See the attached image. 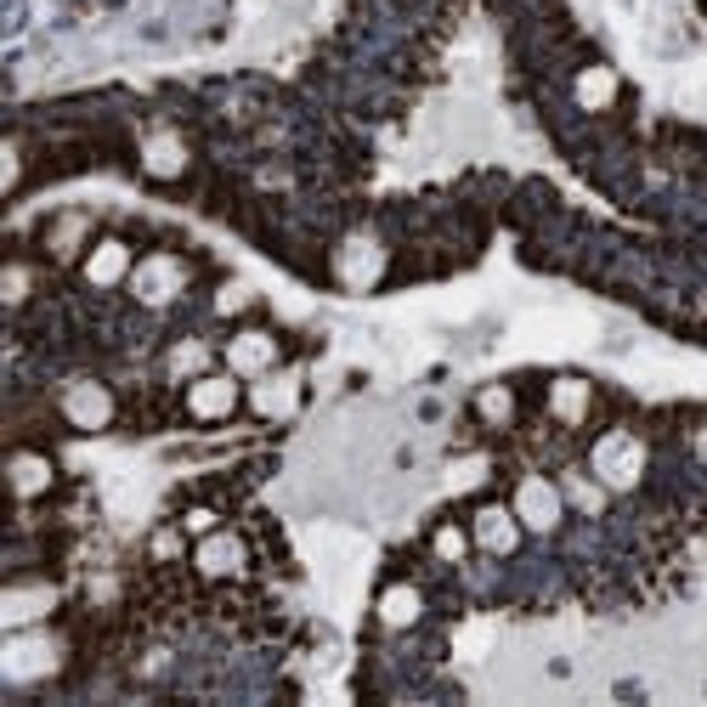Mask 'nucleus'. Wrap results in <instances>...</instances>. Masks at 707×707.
Listing matches in <instances>:
<instances>
[{
	"label": "nucleus",
	"mask_w": 707,
	"mask_h": 707,
	"mask_svg": "<svg viewBox=\"0 0 707 707\" xmlns=\"http://www.w3.org/2000/svg\"><path fill=\"white\" fill-rule=\"evenodd\" d=\"M640 469H645V447H640L629 431H611V436L594 442V476H600L605 487H634Z\"/></svg>",
	"instance_id": "f257e3e1"
},
{
	"label": "nucleus",
	"mask_w": 707,
	"mask_h": 707,
	"mask_svg": "<svg viewBox=\"0 0 707 707\" xmlns=\"http://www.w3.org/2000/svg\"><path fill=\"white\" fill-rule=\"evenodd\" d=\"M187 413L204 419V424H221L239 413V373H199V380H187Z\"/></svg>",
	"instance_id": "f03ea898"
},
{
	"label": "nucleus",
	"mask_w": 707,
	"mask_h": 707,
	"mask_svg": "<svg viewBox=\"0 0 707 707\" xmlns=\"http://www.w3.org/2000/svg\"><path fill=\"white\" fill-rule=\"evenodd\" d=\"M193 566L204 578H244L250 572V544L239 538V532H204L199 538V549H193Z\"/></svg>",
	"instance_id": "7ed1b4c3"
},
{
	"label": "nucleus",
	"mask_w": 707,
	"mask_h": 707,
	"mask_svg": "<svg viewBox=\"0 0 707 707\" xmlns=\"http://www.w3.org/2000/svg\"><path fill=\"white\" fill-rule=\"evenodd\" d=\"M509 509L521 515V527H527V532H555V527H560L566 498H560V487H555V482L527 476L521 487H515V504H509Z\"/></svg>",
	"instance_id": "20e7f679"
},
{
	"label": "nucleus",
	"mask_w": 707,
	"mask_h": 707,
	"mask_svg": "<svg viewBox=\"0 0 707 707\" xmlns=\"http://www.w3.org/2000/svg\"><path fill=\"white\" fill-rule=\"evenodd\" d=\"M63 419L74 431H103V424H114V391L103 380H74L63 391Z\"/></svg>",
	"instance_id": "39448f33"
},
{
	"label": "nucleus",
	"mask_w": 707,
	"mask_h": 707,
	"mask_svg": "<svg viewBox=\"0 0 707 707\" xmlns=\"http://www.w3.org/2000/svg\"><path fill=\"white\" fill-rule=\"evenodd\" d=\"M521 515H515L509 504H482L476 521H469V538H476V549L487 555H515V544H521Z\"/></svg>",
	"instance_id": "423d86ee"
},
{
	"label": "nucleus",
	"mask_w": 707,
	"mask_h": 707,
	"mask_svg": "<svg viewBox=\"0 0 707 707\" xmlns=\"http://www.w3.org/2000/svg\"><path fill=\"white\" fill-rule=\"evenodd\" d=\"M226 368L239 373V380H261V373L277 368V340L266 328H239V335L226 340Z\"/></svg>",
	"instance_id": "0eeeda50"
},
{
	"label": "nucleus",
	"mask_w": 707,
	"mask_h": 707,
	"mask_svg": "<svg viewBox=\"0 0 707 707\" xmlns=\"http://www.w3.org/2000/svg\"><path fill=\"white\" fill-rule=\"evenodd\" d=\"M136 272V255L125 239H97L85 250V283L91 289H114V283H125Z\"/></svg>",
	"instance_id": "6e6552de"
},
{
	"label": "nucleus",
	"mask_w": 707,
	"mask_h": 707,
	"mask_svg": "<svg viewBox=\"0 0 707 707\" xmlns=\"http://www.w3.org/2000/svg\"><path fill=\"white\" fill-rule=\"evenodd\" d=\"M335 272H340L346 289H373V283H380V272H386V250L373 244V239H351V244L335 255Z\"/></svg>",
	"instance_id": "1a4fd4ad"
},
{
	"label": "nucleus",
	"mask_w": 707,
	"mask_h": 707,
	"mask_svg": "<svg viewBox=\"0 0 707 707\" xmlns=\"http://www.w3.org/2000/svg\"><path fill=\"white\" fill-rule=\"evenodd\" d=\"M300 373H261L255 380V391H250V408L261 413V419H289L295 408H300Z\"/></svg>",
	"instance_id": "9d476101"
},
{
	"label": "nucleus",
	"mask_w": 707,
	"mask_h": 707,
	"mask_svg": "<svg viewBox=\"0 0 707 707\" xmlns=\"http://www.w3.org/2000/svg\"><path fill=\"white\" fill-rule=\"evenodd\" d=\"M136 295L148 300V306H165V300H176V289L187 283V272H181V261H170V255H148L136 272Z\"/></svg>",
	"instance_id": "9b49d317"
},
{
	"label": "nucleus",
	"mask_w": 707,
	"mask_h": 707,
	"mask_svg": "<svg viewBox=\"0 0 707 707\" xmlns=\"http://www.w3.org/2000/svg\"><path fill=\"white\" fill-rule=\"evenodd\" d=\"M141 170H148L154 181H176L187 170V141L176 130H154L148 141H141Z\"/></svg>",
	"instance_id": "f8f14e48"
},
{
	"label": "nucleus",
	"mask_w": 707,
	"mask_h": 707,
	"mask_svg": "<svg viewBox=\"0 0 707 707\" xmlns=\"http://www.w3.org/2000/svg\"><path fill=\"white\" fill-rule=\"evenodd\" d=\"M52 482H57V469H52V458H45V453H29V447L12 453V493L18 498H40Z\"/></svg>",
	"instance_id": "ddd939ff"
},
{
	"label": "nucleus",
	"mask_w": 707,
	"mask_h": 707,
	"mask_svg": "<svg viewBox=\"0 0 707 707\" xmlns=\"http://www.w3.org/2000/svg\"><path fill=\"white\" fill-rule=\"evenodd\" d=\"M373 611H380V623H386V629H413V623L424 618V594H419L413 583H391Z\"/></svg>",
	"instance_id": "4468645a"
},
{
	"label": "nucleus",
	"mask_w": 707,
	"mask_h": 707,
	"mask_svg": "<svg viewBox=\"0 0 707 707\" xmlns=\"http://www.w3.org/2000/svg\"><path fill=\"white\" fill-rule=\"evenodd\" d=\"M572 97H578V108H589V114L611 108V103H618V74H611L605 63H589V68L578 74V85H572Z\"/></svg>",
	"instance_id": "2eb2a0df"
},
{
	"label": "nucleus",
	"mask_w": 707,
	"mask_h": 707,
	"mask_svg": "<svg viewBox=\"0 0 707 707\" xmlns=\"http://www.w3.org/2000/svg\"><path fill=\"white\" fill-rule=\"evenodd\" d=\"M549 413H555L560 424H578V419L589 413V386H583V380H555V386H549Z\"/></svg>",
	"instance_id": "dca6fc26"
},
{
	"label": "nucleus",
	"mask_w": 707,
	"mask_h": 707,
	"mask_svg": "<svg viewBox=\"0 0 707 707\" xmlns=\"http://www.w3.org/2000/svg\"><path fill=\"white\" fill-rule=\"evenodd\" d=\"M476 413H482L487 424H509V419H515V391H509V386H487V391L476 397Z\"/></svg>",
	"instance_id": "f3484780"
},
{
	"label": "nucleus",
	"mask_w": 707,
	"mask_h": 707,
	"mask_svg": "<svg viewBox=\"0 0 707 707\" xmlns=\"http://www.w3.org/2000/svg\"><path fill=\"white\" fill-rule=\"evenodd\" d=\"M204 362H210V346H204V340H181V346L170 351V373H187V380H199Z\"/></svg>",
	"instance_id": "a211bd4d"
},
{
	"label": "nucleus",
	"mask_w": 707,
	"mask_h": 707,
	"mask_svg": "<svg viewBox=\"0 0 707 707\" xmlns=\"http://www.w3.org/2000/svg\"><path fill=\"white\" fill-rule=\"evenodd\" d=\"M45 605H52L45 589H12L7 594V623H29V611H45Z\"/></svg>",
	"instance_id": "6ab92c4d"
},
{
	"label": "nucleus",
	"mask_w": 707,
	"mask_h": 707,
	"mask_svg": "<svg viewBox=\"0 0 707 707\" xmlns=\"http://www.w3.org/2000/svg\"><path fill=\"white\" fill-rule=\"evenodd\" d=\"M469 544H476V538H469L464 527H436V555H442V560H464Z\"/></svg>",
	"instance_id": "aec40b11"
},
{
	"label": "nucleus",
	"mask_w": 707,
	"mask_h": 707,
	"mask_svg": "<svg viewBox=\"0 0 707 707\" xmlns=\"http://www.w3.org/2000/svg\"><path fill=\"white\" fill-rule=\"evenodd\" d=\"M80 232H85V221H80V215L57 221V226H52V250H57V255H68V250H74V239H80Z\"/></svg>",
	"instance_id": "412c9836"
},
{
	"label": "nucleus",
	"mask_w": 707,
	"mask_h": 707,
	"mask_svg": "<svg viewBox=\"0 0 707 707\" xmlns=\"http://www.w3.org/2000/svg\"><path fill=\"white\" fill-rule=\"evenodd\" d=\"M250 306V289H244V283H226V289L215 295V312L221 317H232V312H244Z\"/></svg>",
	"instance_id": "4be33fe9"
},
{
	"label": "nucleus",
	"mask_w": 707,
	"mask_h": 707,
	"mask_svg": "<svg viewBox=\"0 0 707 707\" xmlns=\"http://www.w3.org/2000/svg\"><path fill=\"white\" fill-rule=\"evenodd\" d=\"M181 532H193V538L215 532V509H204V504H199V509H187V515H181Z\"/></svg>",
	"instance_id": "5701e85b"
},
{
	"label": "nucleus",
	"mask_w": 707,
	"mask_h": 707,
	"mask_svg": "<svg viewBox=\"0 0 707 707\" xmlns=\"http://www.w3.org/2000/svg\"><path fill=\"white\" fill-rule=\"evenodd\" d=\"M696 453H701V458H707V431H701V436H696Z\"/></svg>",
	"instance_id": "b1692460"
}]
</instances>
